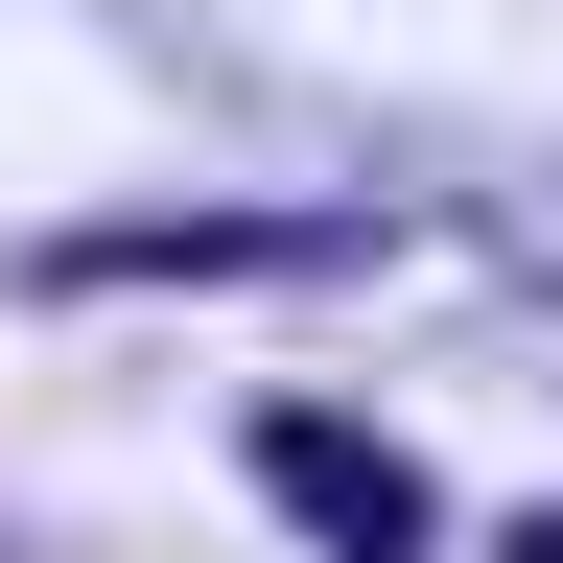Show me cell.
<instances>
[{
    "label": "cell",
    "instance_id": "cell-1",
    "mask_svg": "<svg viewBox=\"0 0 563 563\" xmlns=\"http://www.w3.org/2000/svg\"><path fill=\"white\" fill-rule=\"evenodd\" d=\"M258 493H282L329 563H422V493H399V446H376V422H329V399H258Z\"/></svg>",
    "mask_w": 563,
    "mask_h": 563
}]
</instances>
